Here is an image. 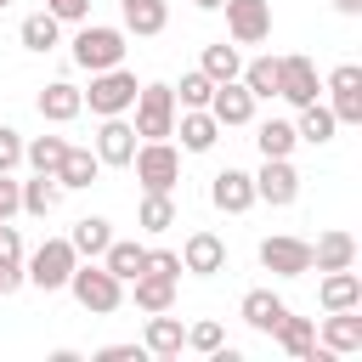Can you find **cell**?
Masks as SVG:
<instances>
[{
    "instance_id": "1",
    "label": "cell",
    "mask_w": 362,
    "mask_h": 362,
    "mask_svg": "<svg viewBox=\"0 0 362 362\" xmlns=\"http://www.w3.org/2000/svg\"><path fill=\"white\" fill-rule=\"evenodd\" d=\"M68 294H74L90 317H107V311H119V305H124V283H119L107 266H96V260L68 272Z\"/></svg>"
},
{
    "instance_id": "2",
    "label": "cell",
    "mask_w": 362,
    "mask_h": 362,
    "mask_svg": "<svg viewBox=\"0 0 362 362\" xmlns=\"http://www.w3.org/2000/svg\"><path fill=\"white\" fill-rule=\"evenodd\" d=\"M124 28H107V23H85L79 34H74V62L85 68V74H102V68H119L124 62Z\"/></svg>"
},
{
    "instance_id": "3",
    "label": "cell",
    "mask_w": 362,
    "mask_h": 362,
    "mask_svg": "<svg viewBox=\"0 0 362 362\" xmlns=\"http://www.w3.org/2000/svg\"><path fill=\"white\" fill-rule=\"evenodd\" d=\"M136 74L119 62V68H102V74H90V90H79L85 96V107L96 113V119H113V113H124L130 102H136Z\"/></svg>"
},
{
    "instance_id": "4",
    "label": "cell",
    "mask_w": 362,
    "mask_h": 362,
    "mask_svg": "<svg viewBox=\"0 0 362 362\" xmlns=\"http://www.w3.org/2000/svg\"><path fill=\"white\" fill-rule=\"evenodd\" d=\"M130 107H136V136L141 141H170L175 136V90L170 85H141Z\"/></svg>"
},
{
    "instance_id": "5",
    "label": "cell",
    "mask_w": 362,
    "mask_h": 362,
    "mask_svg": "<svg viewBox=\"0 0 362 362\" xmlns=\"http://www.w3.org/2000/svg\"><path fill=\"white\" fill-rule=\"evenodd\" d=\"M130 170H136V181H141L147 192H170V187L181 181V153H175L170 141H136Z\"/></svg>"
},
{
    "instance_id": "6",
    "label": "cell",
    "mask_w": 362,
    "mask_h": 362,
    "mask_svg": "<svg viewBox=\"0 0 362 362\" xmlns=\"http://www.w3.org/2000/svg\"><path fill=\"white\" fill-rule=\"evenodd\" d=\"M74 266H79L74 243H68V238H45V243L34 249V260L23 266V277H28L34 288L51 294V288H68V272H74Z\"/></svg>"
},
{
    "instance_id": "7",
    "label": "cell",
    "mask_w": 362,
    "mask_h": 362,
    "mask_svg": "<svg viewBox=\"0 0 362 362\" xmlns=\"http://www.w3.org/2000/svg\"><path fill=\"white\" fill-rule=\"evenodd\" d=\"M232 45H260L272 34V0H221Z\"/></svg>"
},
{
    "instance_id": "8",
    "label": "cell",
    "mask_w": 362,
    "mask_h": 362,
    "mask_svg": "<svg viewBox=\"0 0 362 362\" xmlns=\"http://www.w3.org/2000/svg\"><path fill=\"white\" fill-rule=\"evenodd\" d=\"M255 198L272 204V209H288V204L300 198V170H294L288 158H266L260 175H255Z\"/></svg>"
},
{
    "instance_id": "9",
    "label": "cell",
    "mask_w": 362,
    "mask_h": 362,
    "mask_svg": "<svg viewBox=\"0 0 362 362\" xmlns=\"http://www.w3.org/2000/svg\"><path fill=\"white\" fill-rule=\"evenodd\" d=\"M328 107H334V119L339 124H362V68L356 62H339L334 74H328Z\"/></svg>"
},
{
    "instance_id": "10",
    "label": "cell",
    "mask_w": 362,
    "mask_h": 362,
    "mask_svg": "<svg viewBox=\"0 0 362 362\" xmlns=\"http://www.w3.org/2000/svg\"><path fill=\"white\" fill-rule=\"evenodd\" d=\"M260 266L277 277H305L311 272V243L305 238H260Z\"/></svg>"
},
{
    "instance_id": "11",
    "label": "cell",
    "mask_w": 362,
    "mask_h": 362,
    "mask_svg": "<svg viewBox=\"0 0 362 362\" xmlns=\"http://www.w3.org/2000/svg\"><path fill=\"white\" fill-rule=\"evenodd\" d=\"M277 96L294 102V107L317 102V68H311V57H277Z\"/></svg>"
},
{
    "instance_id": "12",
    "label": "cell",
    "mask_w": 362,
    "mask_h": 362,
    "mask_svg": "<svg viewBox=\"0 0 362 362\" xmlns=\"http://www.w3.org/2000/svg\"><path fill=\"white\" fill-rule=\"evenodd\" d=\"M96 158L113 164V170H124V164L136 158V124H124V113L102 119V130H96Z\"/></svg>"
},
{
    "instance_id": "13",
    "label": "cell",
    "mask_w": 362,
    "mask_h": 362,
    "mask_svg": "<svg viewBox=\"0 0 362 362\" xmlns=\"http://www.w3.org/2000/svg\"><path fill=\"white\" fill-rule=\"evenodd\" d=\"M209 204H215V209H226V215H243V209L255 204V175L226 164V170L209 181Z\"/></svg>"
},
{
    "instance_id": "14",
    "label": "cell",
    "mask_w": 362,
    "mask_h": 362,
    "mask_svg": "<svg viewBox=\"0 0 362 362\" xmlns=\"http://www.w3.org/2000/svg\"><path fill=\"white\" fill-rule=\"evenodd\" d=\"M209 113H215L221 130H226V124H249V119H255V96L243 90V79H221L215 96H209Z\"/></svg>"
},
{
    "instance_id": "15",
    "label": "cell",
    "mask_w": 362,
    "mask_h": 362,
    "mask_svg": "<svg viewBox=\"0 0 362 362\" xmlns=\"http://www.w3.org/2000/svg\"><path fill=\"white\" fill-rule=\"evenodd\" d=\"M226 266V243L215 238V232H192L187 243H181V272H198V277H215Z\"/></svg>"
},
{
    "instance_id": "16",
    "label": "cell",
    "mask_w": 362,
    "mask_h": 362,
    "mask_svg": "<svg viewBox=\"0 0 362 362\" xmlns=\"http://www.w3.org/2000/svg\"><path fill=\"white\" fill-rule=\"evenodd\" d=\"M119 17H124V34H136V40H153V34H164V23H170V6H164V0H119Z\"/></svg>"
},
{
    "instance_id": "17",
    "label": "cell",
    "mask_w": 362,
    "mask_h": 362,
    "mask_svg": "<svg viewBox=\"0 0 362 362\" xmlns=\"http://www.w3.org/2000/svg\"><path fill=\"white\" fill-rule=\"evenodd\" d=\"M85 113V96H79V85H68V79H51L45 90H40V119H51V124H68V119H79Z\"/></svg>"
},
{
    "instance_id": "18",
    "label": "cell",
    "mask_w": 362,
    "mask_h": 362,
    "mask_svg": "<svg viewBox=\"0 0 362 362\" xmlns=\"http://www.w3.org/2000/svg\"><path fill=\"white\" fill-rule=\"evenodd\" d=\"M175 136H181V147H187V153H209V147L221 141V124H215V113H209V107H187V113L175 119Z\"/></svg>"
},
{
    "instance_id": "19",
    "label": "cell",
    "mask_w": 362,
    "mask_h": 362,
    "mask_svg": "<svg viewBox=\"0 0 362 362\" xmlns=\"http://www.w3.org/2000/svg\"><path fill=\"white\" fill-rule=\"evenodd\" d=\"M362 305H351V311H328V322H322V345L334 351V356H351V351H362V317H356Z\"/></svg>"
},
{
    "instance_id": "20",
    "label": "cell",
    "mask_w": 362,
    "mask_h": 362,
    "mask_svg": "<svg viewBox=\"0 0 362 362\" xmlns=\"http://www.w3.org/2000/svg\"><path fill=\"white\" fill-rule=\"evenodd\" d=\"M181 345H187V328H181V317H170V311H153V317H147V334H141V351H153V356H181Z\"/></svg>"
},
{
    "instance_id": "21",
    "label": "cell",
    "mask_w": 362,
    "mask_h": 362,
    "mask_svg": "<svg viewBox=\"0 0 362 362\" xmlns=\"http://www.w3.org/2000/svg\"><path fill=\"white\" fill-rule=\"evenodd\" d=\"M317 300H322V311H351V305H362V277H356L351 266H339V272L322 277Z\"/></svg>"
},
{
    "instance_id": "22",
    "label": "cell",
    "mask_w": 362,
    "mask_h": 362,
    "mask_svg": "<svg viewBox=\"0 0 362 362\" xmlns=\"http://www.w3.org/2000/svg\"><path fill=\"white\" fill-rule=\"evenodd\" d=\"M311 266H317V272L356 266V238H351V232H322V238L311 243Z\"/></svg>"
},
{
    "instance_id": "23",
    "label": "cell",
    "mask_w": 362,
    "mask_h": 362,
    "mask_svg": "<svg viewBox=\"0 0 362 362\" xmlns=\"http://www.w3.org/2000/svg\"><path fill=\"white\" fill-rule=\"evenodd\" d=\"M102 266H107L119 283H136V277L147 272V249H141V243H130V238H113V243L102 249Z\"/></svg>"
},
{
    "instance_id": "24",
    "label": "cell",
    "mask_w": 362,
    "mask_h": 362,
    "mask_svg": "<svg viewBox=\"0 0 362 362\" xmlns=\"http://www.w3.org/2000/svg\"><path fill=\"white\" fill-rule=\"evenodd\" d=\"M283 311H288V305H283V294H272V288H249V294H243V322H249L255 334H272V328L283 322Z\"/></svg>"
},
{
    "instance_id": "25",
    "label": "cell",
    "mask_w": 362,
    "mask_h": 362,
    "mask_svg": "<svg viewBox=\"0 0 362 362\" xmlns=\"http://www.w3.org/2000/svg\"><path fill=\"white\" fill-rule=\"evenodd\" d=\"M23 283H28V277H23V238H17V226L0 221V300L17 294Z\"/></svg>"
},
{
    "instance_id": "26",
    "label": "cell",
    "mask_w": 362,
    "mask_h": 362,
    "mask_svg": "<svg viewBox=\"0 0 362 362\" xmlns=\"http://www.w3.org/2000/svg\"><path fill=\"white\" fill-rule=\"evenodd\" d=\"M68 243H74V255H79V260H102V249L113 243V226H107L102 215H85V221H74Z\"/></svg>"
},
{
    "instance_id": "27",
    "label": "cell",
    "mask_w": 362,
    "mask_h": 362,
    "mask_svg": "<svg viewBox=\"0 0 362 362\" xmlns=\"http://www.w3.org/2000/svg\"><path fill=\"white\" fill-rule=\"evenodd\" d=\"M96 175H102V158H96L90 147H68V153H62V164H57L62 192H68V187H90Z\"/></svg>"
},
{
    "instance_id": "28",
    "label": "cell",
    "mask_w": 362,
    "mask_h": 362,
    "mask_svg": "<svg viewBox=\"0 0 362 362\" xmlns=\"http://www.w3.org/2000/svg\"><path fill=\"white\" fill-rule=\"evenodd\" d=\"M334 130H339L334 107H322V102H305V107H300V124H294V136H300V141L322 147V141H334Z\"/></svg>"
},
{
    "instance_id": "29",
    "label": "cell",
    "mask_w": 362,
    "mask_h": 362,
    "mask_svg": "<svg viewBox=\"0 0 362 362\" xmlns=\"http://www.w3.org/2000/svg\"><path fill=\"white\" fill-rule=\"evenodd\" d=\"M255 147H260V158H288V153L300 147V136H294L288 119H266V124L255 130Z\"/></svg>"
},
{
    "instance_id": "30",
    "label": "cell",
    "mask_w": 362,
    "mask_h": 362,
    "mask_svg": "<svg viewBox=\"0 0 362 362\" xmlns=\"http://www.w3.org/2000/svg\"><path fill=\"white\" fill-rule=\"evenodd\" d=\"M136 305L153 317V311H170L175 305V277H158V272H141L136 277Z\"/></svg>"
},
{
    "instance_id": "31",
    "label": "cell",
    "mask_w": 362,
    "mask_h": 362,
    "mask_svg": "<svg viewBox=\"0 0 362 362\" xmlns=\"http://www.w3.org/2000/svg\"><path fill=\"white\" fill-rule=\"evenodd\" d=\"M272 334H277V345H283L288 356H305V351L317 345V322H311V317H294V311H283V322H277Z\"/></svg>"
},
{
    "instance_id": "32",
    "label": "cell",
    "mask_w": 362,
    "mask_h": 362,
    "mask_svg": "<svg viewBox=\"0 0 362 362\" xmlns=\"http://www.w3.org/2000/svg\"><path fill=\"white\" fill-rule=\"evenodd\" d=\"M57 204H62V181L34 170V181H23V209H28V215H51Z\"/></svg>"
},
{
    "instance_id": "33",
    "label": "cell",
    "mask_w": 362,
    "mask_h": 362,
    "mask_svg": "<svg viewBox=\"0 0 362 362\" xmlns=\"http://www.w3.org/2000/svg\"><path fill=\"white\" fill-rule=\"evenodd\" d=\"M204 74L221 85V79H238L243 74V57H238V45H226V40H215V45H204Z\"/></svg>"
},
{
    "instance_id": "34",
    "label": "cell",
    "mask_w": 362,
    "mask_h": 362,
    "mask_svg": "<svg viewBox=\"0 0 362 362\" xmlns=\"http://www.w3.org/2000/svg\"><path fill=\"white\" fill-rule=\"evenodd\" d=\"M243 90L260 102V96H277V57H255V62H243Z\"/></svg>"
},
{
    "instance_id": "35",
    "label": "cell",
    "mask_w": 362,
    "mask_h": 362,
    "mask_svg": "<svg viewBox=\"0 0 362 362\" xmlns=\"http://www.w3.org/2000/svg\"><path fill=\"white\" fill-rule=\"evenodd\" d=\"M62 153H68V141H62V136H34V141H23V158H28L40 175H57Z\"/></svg>"
},
{
    "instance_id": "36",
    "label": "cell",
    "mask_w": 362,
    "mask_h": 362,
    "mask_svg": "<svg viewBox=\"0 0 362 362\" xmlns=\"http://www.w3.org/2000/svg\"><path fill=\"white\" fill-rule=\"evenodd\" d=\"M136 226H141V232H170V226H175V198H170V192H147Z\"/></svg>"
},
{
    "instance_id": "37",
    "label": "cell",
    "mask_w": 362,
    "mask_h": 362,
    "mask_svg": "<svg viewBox=\"0 0 362 362\" xmlns=\"http://www.w3.org/2000/svg\"><path fill=\"white\" fill-rule=\"evenodd\" d=\"M57 28H62V23H57L51 11H34V17H23L17 40H23L28 51H51V45H57Z\"/></svg>"
},
{
    "instance_id": "38",
    "label": "cell",
    "mask_w": 362,
    "mask_h": 362,
    "mask_svg": "<svg viewBox=\"0 0 362 362\" xmlns=\"http://www.w3.org/2000/svg\"><path fill=\"white\" fill-rule=\"evenodd\" d=\"M181 107H209V96H215V79L204 74V68H192V74H181Z\"/></svg>"
},
{
    "instance_id": "39",
    "label": "cell",
    "mask_w": 362,
    "mask_h": 362,
    "mask_svg": "<svg viewBox=\"0 0 362 362\" xmlns=\"http://www.w3.org/2000/svg\"><path fill=\"white\" fill-rule=\"evenodd\" d=\"M187 345L204 351V356H215V351L226 345V334H221V322H192V328H187Z\"/></svg>"
},
{
    "instance_id": "40",
    "label": "cell",
    "mask_w": 362,
    "mask_h": 362,
    "mask_svg": "<svg viewBox=\"0 0 362 362\" xmlns=\"http://www.w3.org/2000/svg\"><path fill=\"white\" fill-rule=\"evenodd\" d=\"M23 209V181H11V170H0V221H11Z\"/></svg>"
},
{
    "instance_id": "41",
    "label": "cell",
    "mask_w": 362,
    "mask_h": 362,
    "mask_svg": "<svg viewBox=\"0 0 362 362\" xmlns=\"http://www.w3.org/2000/svg\"><path fill=\"white\" fill-rule=\"evenodd\" d=\"M23 164V136L11 124H0V170H17Z\"/></svg>"
},
{
    "instance_id": "42",
    "label": "cell",
    "mask_w": 362,
    "mask_h": 362,
    "mask_svg": "<svg viewBox=\"0 0 362 362\" xmlns=\"http://www.w3.org/2000/svg\"><path fill=\"white\" fill-rule=\"evenodd\" d=\"M45 11H51L57 23H85V17H90V0H45Z\"/></svg>"
},
{
    "instance_id": "43",
    "label": "cell",
    "mask_w": 362,
    "mask_h": 362,
    "mask_svg": "<svg viewBox=\"0 0 362 362\" xmlns=\"http://www.w3.org/2000/svg\"><path fill=\"white\" fill-rule=\"evenodd\" d=\"M147 272H158V277H181V255H175V249H147Z\"/></svg>"
},
{
    "instance_id": "44",
    "label": "cell",
    "mask_w": 362,
    "mask_h": 362,
    "mask_svg": "<svg viewBox=\"0 0 362 362\" xmlns=\"http://www.w3.org/2000/svg\"><path fill=\"white\" fill-rule=\"evenodd\" d=\"M96 362H141V345H102Z\"/></svg>"
},
{
    "instance_id": "45",
    "label": "cell",
    "mask_w": 362,
    "mask_h": 362,
    "mask_svg": "<svg viewBox=\"0 0 362 362\" xmlns=\"http://www.w3.org/2000/svg\"><path fill=\"white\" fill-rule=\"evenodd\" d=\"M334 11H345V17H362V0H334Z\"/></svg>"
},
{
    "instance_id": "46",
    "label": "cell",
    "mask_w": 362,
    "mask_h": 362,
    "mask_svg": "<svg viewBox=\"0 0 362 362\" xmlns=\"http://www.w3.org/2000/svg\"><path fill=\"white\" fill-rule=\"evenodd\" d=\"M192 6H198V11H221V0H192Z\"/></svg>"
},
{
    "instance_id": "47",
    "label": "cell",
    "mask_w": 362,
    "mask_h": 362,
    "mask_svg": "<svg viewBox=\"0 0 362 362\" xmlns=\"http://www.w3.org/2000/svg\"><path fill=\"white\" fill-rule=\"evenodd\" d=\"M0 6H11V0H0Z\"/></svg>"
}]
</instances>
